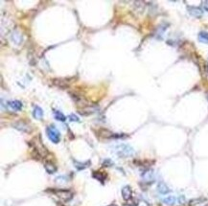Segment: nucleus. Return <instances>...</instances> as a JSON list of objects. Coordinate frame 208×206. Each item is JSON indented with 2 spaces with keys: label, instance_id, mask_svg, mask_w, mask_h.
I'll return each instance as SVG.
<instances>
[{
  "label": "nucleus",
  "instance_id": "14",
  "mask_svg": "<svg viewBox=\"0 0 208 206\" xmlns=\"http://www.w3.org/2000/svg\"><path fill=\"white\" fill-rule=\"evenodd\" d=\"M163 202L167 205H174L176 202V198L174 196H168L165 199H163Z\"/></svg>",
  "mask_w": 208,
  "mask_h": 206
},
{
  "label": "nucleus",
  "instance_id": "8",
  "mask_svg": "<svg viewBox=\"0 0 208 206\" xmlns=\"http://www.w3.org/2000/svg\"><path fill=\"white\" fill-rule=\"evenodd\" d=\"M44 168L46 170V172L48 174H54L57 172V167L54 163L50 162V161H46L44 163Z\"/></svg>",
  "mask_w": 208,
  "mask_h": 206
},
{
  "label": "nucleus",
  "instance_id": "12",
  "mask_svg": "<svg viewBox=\"0 0 208 206\" xmlns=\"http://www.w3.org/2000/svg\"><path fill=\"white\" fill-rule=\"evenodd\" d=\"M53 85L58 86V87H61V88H66V87L68 86L67 82L64 81L62 80V79H54V80H53Z\"/></svg>",
  "mask_w": 208,
  "mask_h": 206
},
{
  "label": "nucleus",
  "instance_id": "5",
  "mask_svg": "<svg viewBox=\"0 0 208 206\" xmlns=\"http://www.w3.org/2000/svg\"><path fill=\"white\" fill-rule=\"evenodd\" d=\"M188 12L191 16L195 17L197 18L199 17H202V11L201 8L199 7H195V6H189L188 7Z\"/></svg>",
  "mask_w": 208,
  "mask_h": 206
},
{
  "label": "nucleus",
  "instance_id": "4",
  "mask_svg": "<svg viewBox=\"0 0 208 206\" xmlns=\"http://www.w3.org/2000/svg\"><path fill=\"white\" fill-rule=\"evenodd\" d=\"M12 127L17 129V130L21 131V132H25V133H30L32 131V128L29 124H27L23 121H17L12 124Z\"/></svg>",
  "mask_w": 208,
  "mask_h": 206
},
{
  "label": "nucleus",
  "instance_id": "23",
  "mask_svg": "<svg viewBox=\"0 0 208 206\" xmlns=\"http://www.w3.org/2000/svg\"><path fill=\"white\" fill-rule=\"evenodd\" d=\"M124 206H131V204H125Z\"/></svg>",
  "mask_w": 208,
  "mask_h": 206
},
{
  "label": "nucleus",
  "instance_id": "16",
  "mask_svg": "<svg viewBox=\"0 0 208 206\" xmlns=\"http://www.w3.org/2000/svg\"><path fill=\"white\" fill-rule=\"evenodd\" d=\"M199 39L202 43H208V33L207 32H201L199 34Z\"/></svg>",
  "mask_w": 208,
  "mask_h": 206
},
{
  "label": "nucleus",
  "instance_id": "22",
  "mask_svg": "<svg viewBox=\"0 0 208 206\" xmlns=\"http://www.w3.org/2000/svg\"><path fill=\"white\" fill-rule=\"evenodd\" d=\"M202 7H203V10L208 12V1H203L202 2Z\"/></svg>",
  "mask_w": 208,
  "mask_h": 206
},
{
  "label": "nucleus",
  "instance_id": "9",
  "mask_svg": "<svg viewBox=\"0 0 208 206\" xmlns=\"http://www.w3.org/2000/svg\"><path fill=\"white\" fill-rule=\"evenodd\" d=\"M33 116L37 119V120H41L43 117V110L41 109V107H39L38 105L34 106V110H33Z\"/></svg>",
  "mask_w": 208,
  "mask_h": 206
},
{
  "label": "nucleus",
  "instance_id": "18",
  "mask_svg": "<svg viewBox=\"0 0 208 206\" xmlns=\"http://www.w3.org/2000/svg\"><path fill=\"white\" fill-rule=\"evenodd\" d=\"M93 176L96 178V179H98V180L101 181V182H104L105 178H106V176L104 175V174H102V173H100V172H94V173H93Z\"/></svg>",
  "mask_w": 208,
  "mask_h": 206
},
{
  "label": "nucleus",
  "instance_id": "11",
  "mask_svg": "<svg viewBox=\"0 0 208 206\" xmlns=\"http://www.w3.org/2000/svg\"><path fill=\"white\" fill-rule=\"evenodd\" d=\"M98 134H99L100 136L104 137V138H112V137L115 136V134H114L113 132L109 131V130H104V129L100 130L98 131Z\"/></svg>",
  "mask_w": 208,
  "mask_h": 206
},
{
  "label": "nucleus",
  "instance_id": "6",
  "mask_svg": "<svg viewBox=\"0 0 208 206\" xmlns=\"http://www.w3.org/2000/svg\"><path fill=\"white\" fill-rule=\"evenodd\" d=\"M132 191L130 186H125L122 188V197L125 200H129L131 199Z\"/></svg>",
  "mask_w": 208,
  "mask_h": 206
},
{
  "label": "nucleus",
  "instance_id": "13",
  "mask_svg": "<svg viewBox=\"0 0 208 206\" xmlns=\"http://www.w3.org/2000/svg\"><path fill=\"white\" fill-rule=\"evenodd\" d=\"M142 176H143L145 181H152V180H154V172L149 170V171L145 172V173L142 174Z\"/></svg>",
  "mask_w": 208,
  "mask_h": 206
},
{
  "label": "nucleus",
  "instance_id": "3",
  "mask_svg": "<svg viewBox=\"0 0 208 206\" xmlns=\"http://www.w3.org/2000/svg\"><path fill=\"white\" fill-rule=\"evenodd\" d=\"M53 192L63 201H69L73 198V193L69 190L60 189V190H54Z\"/></svg>",
  "mask_w": 208,
  "mask_h": 206
},
{
  "label": "nucleus",
  "instance_id": "1",
  "mask_svg": "<svg viewBox=\"0 0 208 206\" xmlns=\"http://www.w3.org/2000/svg\"><path fill=\"white\" fill-rule=\"evenodd\" d=\"M113 152L119 157H130L132 156L135 152L134 150L128 144H119L113 147Z\"/></svg>",
  "mask_w": 208,
  "mask_h": 206
},
{
  "label": "nucleus",
  "instance_id": "20",
  "mask_svg": "<svg viewBox=\"0 0 208 206\" xmlns=\"http://www.w3.org/2000/svg\"><path fill=\"white\" fill-rule=\"evenodd\" d=\"M103 165H104V166H106V167H109V166H112L113 162H112L111 160H109V159H106V160L103 162Z\"/></svg>",
  "mask_w": 208,
  "mask_h": 206
},
{
  "label": "nucleus",
  "instance_id": "19",
  "mask_svg": "<svg viewBox=\"0 0 208 206\" xmlns=\"http://www.w3.org/2000/svg\"><path fill=\"white\" fill-rule=\"evenodd\" d=\"M88 163L90 164V162H87V163H80V162H77L75 161V166L78 170H84L86 169L87 166H88Z\"/></svg>",
  "mask_w": 208,
  "mask_h": 206
},
{
  "label": "nucleus",
  "instance_id": "2",
  "mask_svg": "<svg viewBox=\"0 0 208 206\" xmlns=\"http://www.w3.org/2000/svg\"><path fill=\"white\" fill-rule=\"evenodd\" d=\"M46 133L49 140H51L53 143L58 144L61 141V133L54 125H50L49 127H47Z\"/></svg>",
  "mask_w": 208,
  "mask_h": 206
},
{
  "label": "nucleus",
  "instance_id": "7",
  "mask_svg": "<svg viewBox=\"0 0 208 206\" xmlns=\"http://www.w3.org/2000/svg\"><path fill=\"white\" fill-rule=\"evenodd\" d=\"M8 105H9V107L11 109H12L13 111H20L22 109V103L20 101H17V100L11 101V102L8 103Z\"/></svg>",
  "mask_w": 208,
  "mask_h": 206
},
{
  "label": "nucleus",
  "instance_id": "21",
  "mask_svg": "<svg viewBox=\"0 0 208 206\" xmlns=\"http://www.w3.org/2000/svg\"><path fill=\"white\" fill-rule=\"evenodd\" d=\"M68 118H69V120H70V121H75V122L79 121V118L76 115H74V114H70V115L68 116Z\"/></svg>",
  "mask_w": 208,
  "mask_h": 206
},
{
  "label": "nucleus",
  "instance_id": "10",
  "mask_svg": "<svg viewBox=\"0 0 208 206\" xmlns=\"http://www.w3.org/2000/svg\"><path fill=\"white\" fill-rule=\"evenodd\" d=\"M157 191L159 192L160 194L165 195V194H168V193H169L170 189H169V187L166 185L164 182H159L158 185H157Z\"/></svg>",
  "mask_w": 208,
  "mask_h": 206
},
{
  "label": "nucleus",
  "instance_id": "15",
  "mask_svg": "<svg viewBox=\"0 0 208 206\" xmlns=\"http://www.w3.org/2000/svg\"><path fill=\"white\" fill-rule=\"evenodd\" d=\"M12 39L13 42L17 43V44H20L22 42V37L20 36V34L16 33V32L12 35Z\"/></svg>",
  "mask_w": 208,
  "mask_h": 206
},
{
  "label": "nucleus",
  "instance_id": "17",
  "mask_svg": "<svg viewBox=\"0 0 208 206\" xmlns=\"http://www.w3.org/2000/svg\"><path fill=\"white\" fill-rule=\"evenodd\" d=\"M54 115H55V118H56L57 120H59V121L63 122V121L66 120V117L59 110H54Z\"/></svg>",
  "mask_w": 208,
  "mask_h": 206
}]
</instances>
